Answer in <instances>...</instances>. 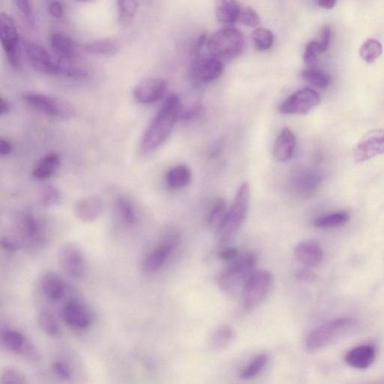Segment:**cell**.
I'll list each match as a JSON object with an SVG mask.
<instances>
[{"instance_id": "6da1fadb", "label": "cell", "mask_w": 384, "mask_h": 384, "mask_svg": "<svg viewBox=\"0 0 384 384\" xmlns=\"http://www.w3.org/2000/svg\"><path fill=\"white\" fill-rule=\"evenodd\" d=\"M180 109L181 105L178 96L172 94L164 101L141 140L140 149L144 153L154 152L166 142L179 120Z\"/></svg>"}, {"instance_id": "7a4b0ae2", "label": "cell", "mask_w": 384, "mask_h": 384, "mask_svg": "<svg viewBox=\"0 0 384 384\" xmlns=\"http://www.w3.org/2000/svg\"><path fill=\"white\" fill-rule=\"evenodd\" d=\"M250 186L242 184L221 226L217 230L218 240L221 244H227L231 240L241 229L247 216L250 201Z\"/></svg>"}, {"instance_id": "3957f363", "label": "cell", "mask_w": 384, "mask_h": 384, "mask_svg": "<svg viewBox=\"0 0 384 384\" xmlns=\"http://www.w3.org/2000/svg\"><path fill=\"white\" fill-rule=\"evenodd\" d=\"M244 49V37L240 30L225 28L217 31L207 40V50L220 60H232Z\"/></svg>"}, {"instance_id": "277c9868", "label": "cell", "mask_w": 384, "mask_h": 384, "mask_svg": "<svg viewBox=\"0 0 384 384\" xmlns=\"http://www.w3.org/2000/svg\"><path fill=\"white\" fill-rule=\"evenodd\" d=\"M254 253H246L235 259L218 279V285L222 291L230 292L240 286H244L248 277L252 275L257 263Z\"/></svg>"}, {"instance_id": "5b68a950", "label": "cell", "mask_w": 384, "mask_h": 384, "mask_svg": "<svg viewBox=\"0 0 384 384\" xmlns=\"http://www.w3.org/2000/svg\"><path fill=\"white\" fill-rule=\"evenodd\" d=\"M25 103L37 111L60 120L73 119L76 112L68 101L45 94L29 92L23 95Z\"/></svg>"}, {"instance_id": "8992f818", "label": "cell", "mask_w": 384, "mask_h": 384, "mask_svg": "<svg viewBox=\"0 0 384 384\" xmlns=\"http://www.w3.org/2000/svg\"><path fill=\"white\" fill-rule=\"evenodd\" d=\"M272 285L271 272L265 270L253 272L242 287V307L250 311L259 305L268 296Z\"/></svg>"}, {"instance_id": "52a82bcc", "label": "cell", "mask_w": 384, "mask_h": 384, "mask_svg": "<svg viewBox=\"0 0 384 384\" xmlns=\"http://www.w3.org/2000/svg\"><path fill=\"white\" fill-rule=\"evenodd\" d=\"M355 320L350 318H337L329 320L312 331L307 340V347L310 350H316L327 346L346 333L355 324Z\"/></svg>"}, {"instance_id": "ba28073f", "label": "cell", "mask_w": 384, "mask_h": 384, "mask_svg": "<svg viewBox=\"0 0 384 384\" xmlns=\"http://www.w3.org/2000/svg\"><path fill=\"white\" fill-rule=\"evenodd\" d=\"M1 43L8 61L14 68L21 66L22 43L14 20L4 12L0 15Z\"/></svg>"}, {"instance_id": "9c48e42d", "label": "cell", "mask_w": 384, "mask_h": 384, "mask_svg": "<svg viewBox=\"0 0 384 384\" xmlns=\"http://www.w3.org/2000/svg\"><path fill=\"white\" fill-rule=\"evenodd\" d=\"M27 59L37 72L47 75H61V60L54 59L42 45L32 41L22 42Z\"/></svg>"}, {"instance_id": "30bf717a", "label": "cell", "mask_w": 384, "mask_h": 384, "mask_svg": "<svg viewBox=\"0 0 384 384\" xmlns=\"http://www.w3.org/2000/svg\"><path fill=\"white\" fill-rule=\"evenodd\" d=\"M57 258L60 268L68 277L77 279L84 276L86 259L79 246L67 242L60 248Z\"/></svg>"}, {"instance_id": "8fae6325", "label": "cell", "mask_w": 384, "mask_h": 384, "mask_svg": "<svg viewBox=\"0 0 384 384\" xmlns=\"http://www.w3.org/2000/svg\"><path fill=\"white\" fill-rule=\"evenodd\" d=\"M191 67L196 79L203 83L214 81L223 73L222 61L203 51L192 55Z\"/></svg>"}, {"instance_id": "7c38bea8", "label": "cell", "mask_w": 384, "mask_h": 384, "mask_svg": "<svg viewBox=\"0 0 384 384\" xmlns=\"http://www.w3.org/2000/svg\"><path fill=\"white\" fill-rule=\"evenodd\" d=\"M319 94L314 90L305 88L290 96L279 106L284 114H307L320 103Z\"/></svg>"}, {"instance_id": "4fadbf2b", "label": "cell", "mask_w": 384, "mask_h": 384, "mask_svg": "<svg viewBox=\"0 0 384 384\" xmlns=\"http://www.w3.org/2000/svg\"><path fill=\"white\" fill-rule=\"evenodd\" d=\"M384 154V129L368 132L357 144L354 158L357 163H363Z\"/></svg>"}, {"instance_id": "5bb4252c", "label": "cell", "mask_w": 384, "mask_h": 384, "mask_svg": "<svg viewBox=\"0 0 384 384\" xmlns=\"http://www.w3.org/2000/svg\"><path fill=\"white\" fill-rule=\"evenodd\" d=\"M167 87L166 81L161 78H147L136 86L134 97L140 104H153L164 95Z\"/></svg>"}, {"instance_id": "9a60e30c", "label": "cell", "mask_w": 384, "mask_h": 384, "mask_svg": "<svg viewBox=\"0 0 384 384\" xmlns=\"http://www.w3.org/2000/svg\"><path fill=\"white\" fill-rule=\"evenodd\" d=\"M322 177L318 170L302 169L298 170L292 179L293 192L301 198H307L318 189Z\"/></svg>"}, {"instance_id": "2e32d148", "label": "cell", "mask_w": 384, "mask_h": 384, "mask_svg": "<svg viewBox=\"0 0 384 384\" xmlns=\"http://www.w3.org/2000/svg\"><path fill=\"white\" fill-rule=\"evenodd\" d=\"M62 318L67 326L77 331L87 330L92 324L89 310L76 301L66 304L62 309Z\"/></svg>"}, {"instance_id": "e0dca14e", "label": "cell", "mask_w": 384, "mask_h": 384, "mask_svg": "<svg viewBox=\"0 0 384 384\" xmlns=\"http://www.w3.org/2000/svg\"><path fill=\"white\" fill-rule=\"evenodd\" d=\"M1 342L8 350L22 355L29 359L36 358L37 353L33 344L18 331L10 330V329L3 330Z\"/></svg>"}, {"instance_id": "ac0fdd59", "label": "cell", "mask_w": 384, "mask_h": 384, "mask_svg": "<svg viewBox=\"0 0 384 384\" xmlns=\"http://www.w3.org/2000/svg\"><path fill=\"white\" fill-rule=\"evenodd\" d=\"M50 44L56 57L61 60L75 61L80 57L79 47L67 36L53 34L50 38Z\"/></svg>"}, {"instance_id": "d6986e66", "label": "cell", "mask_w": 384, "mask_h": 384, "mask_svg": "<svg viewBox=\"0 0 384 384\" xmlns=\"http://www.w3.org/2000/svg\"><path fill=\"white\" fill-rule=\"evenodd\" d=\"M103 202L101 199L96 196H89L77 201L75 214L81 221L91 222L95 221L103 214Z\"/></svg>"}, {"instance_id": "ffe728a7", "label": "cell", "mask_w": 384, "mask_h": 384, "mask_svg": "<svg viewBox=\"0 0 384 384\" xmlns=\"http://www.w3.org/2000/svg\"><path fill=\"white\" fill-rule=\"evenodd\" d=\"M298 261L309 268H314L323 261L324 251L319 245L313 242H302L294 250Z\"/></svg>"}, {"instance_id": "44dd1931", "label": "cell", "mask_w": 384, "mask_h": 384, "mask_svg": "<svg viewBox=\"0 0 384 384\" xmlns=\"http://www.w3.org/2000/svg\"><path fill=\"white\" fill-rule=\"evenodd\" d=\"M376 358V350L371 344H363L350 350L346 355V361L357 370H366L371 366Z\"/></svg>"}, {"instance_id": "7402d4cb", "label": "cell", "mask_w": 384, "mask_h": 384, "mask_svg": "<svg viewBox=\"0 0 384 384\" xmlns=\"http://www.w3.org/2000/svg\"><path fill=\"white\" fill-rule=\"evenodd\" d=\"M295 146L296 137L294 132L288 128H284L274 144V158L281 162L288 161L292 157Z\"/></svg>"}, {"instance_id": "603a6c76", "label": "cell", "mask_w": 384, "mask_h": 384, "mask_svg": "<svg viewBox=\"0 0 384 384\" xmlns=\"http://www.w3.org/2000/svg\"><path fill=\"white\" fill-rule=\"evenodd\" d=\"M214 5L218 22L224 25L238 22L240 7L236 0H214Z\"/></svg>"}, {"instance_id": "cb8c5ba5", "label": "cell", "mask_w": 384, "mask_h": 384, "mask_svg": "<svg viewBox=\"0 0 384 384\" xmlns=\"http://www.w3.org/2000/svg\"><path fill=\"white\" fill-rule=\"evenodd\" d=\"M41 285L44 295L52 301H58L65 295L64 281L57 274L53 272L45 274Z\"/></svg>"}, {"instance_id": "d4e9b609", "label": "cell", "mask_w": 384, "mask_h": 384, "mask_svg": "<svg viewBox=\"0 0 384 384\" xmlns=\"http://www.w3.org/2000/svg\"><path fill=\"white\" fill-rule=\"evenodd\" d=\"M22 233L23 237L30 242V245L42 246L44 244L42 227L33 215H27L22 221Z\"/></svg>"}, {"instance_id": "484cf974", "label": "cell", "mask_w": 384, "mask_h": 384, "mask_svg": "<svg viewBox=\"0 0 384 384\" xmlns=\"http://www.w3.org/2000/svg\"><path fill=\"white\" fill-rule=\"evenodd\" d=\"M236 337V331L230 325H222L211 335L209 348L214 351H219L229 347Z\"/></svg>"}, {"instance_id": "4316f807", "label": "cell", "mask_w": 384, "mask_h": 384, "mask_svg": "<svg viewBox=\"0 0 384 384\" xmlns=\"http://www.w3.org/2000/svg\"><path fill=\"white\" fill-rule=\"evenodd\" d=\"M60 166V158L57 153H50L44 156L37 164L34 176L38 180H46L51 177Z\"/></svg>"}, {"instance_id": "83f0119b", "label": "cell", "mask_w": 384, "mask_h": 384, "mask_svg": "<svg viewBox=\"0 0 384 384\" xmlns=\"http://www.w3.org/2000/svg\"><path fill=\"white\" fill-rule=\"evenodd\" d=\"M192 177L190 168L183 164H180L168 172L166 182L170 189L180 190L191 183Z\"/></svg>"}, {"instance_id": "f1b7e54d", "label": "cell", "mask_w": 384, "mask_h": 384, "mask_svg": "<svg viewBox=\"0 0 384 384\" xmlns=\"http://www.w3.org/2000/svg\"><path fill=\"white\" fill-rule=\"evenodd\" d=\"M84 49L90 53L98 55H114L120 50L119 42L112 38L100 39L84 45Z\"/></svg>"}, {"instance_id": "f546056e", "label": "cell", "mask_w": 384, "mask_h": 384, "mask_svg": "<svg viewBox=\"0 0 384 384\" xmlns=\"http://www.w3.org/2000/svg\"><path fill=\"white\" fill-rule=\"evenodd\" d=\"M139 0H117L118 21L122 27H129L136 18Z\"/></svg>"}, {"instance_id": "4dcf8cb0", "label": "cell", "mask_w": 384, "mask_h": 384, "mask_svg": "<svg viewBox=\"0 0 384 384\" xmlns=\"http://www.w3.org/2000/svg\"><path fill=\"white\" fill-rule=\"evenodd\" d=\"M226 202L222 197L216 199L210 206L207 216V225L218 229L224 221L227 214Z\"/></svg>"}, {"instance_id": "1f68e13d", "label": "cell", "mask_w": 384, "mask_h": 384, "mask_svg": "<svg viewBox=\"0 0 384 384\" xmlns=\"http://www.w3.org/2000/svg\"><path fill=\"white\" fill-rule=\"evenodd\" d=\"M349 219L350 216L346 212H337L317 218L314 225L320 229H333L346 225Z\"/></svg>"}, {"instance_id": "d6a6232c", "label": "cell", "mask_w": 384, "mask_h": 384, "mask_svg": "<svg viewBox=\"0 0 384 384\" xmlns=\"http://www.w3.org/2000/svg\"><path fill=\"white\" fill-rule=\"evenodd\" d=\"M303 80L314 87L324 89L331 85V77L314 66L303 71L301 73Z\"/></svg>"}, {"instance_id": "836d02e7", "label": "cell", "mask_w": 384, "mask_h": 384, "mask_svg": "<svg viewBox=\"0 0 384 384\" xmlns=\"http://www.w3.org/2000/svg\"><path fill=\"white\" fill-rule=\"evenodd\" d=\"M38 323L41 330L51 337L58 336L60 333V327L58 320L49 309H43L39 312Z\"/></svg>"}, {"instance_id": "e575fe53", "label": "cell", "mask_w": 384, "mask_h": 384, "mask_svg": "<svg viewBox=\"0 0 384 384\" xmlns=\"http://www.w3.org/2000/svg\"><path fill=\"white\" fill-rule=\"evenodd\" d=\"M253 42L257 51H265L271 49L274 44V35L270 30L257 28L252 34Z\"/></svg>"}, {"instance_id": "d590c367", "label": "cell", "mask_w": 384, "mask_h": 384, "mask_svg": "<svg viewBox=\"0 0 384 384\" xmlns=\"http://www.w3.org/2000/svg\"><path fill=\"white\" fill-rule=\"evenodd\" d=\"M382 52L381 44L374 38L368 39L359 51L360 56L367 64H372L381 57Z\"/></svg>"}, {"instance_id": "8d00e7d4", "label": "cell", "mask_w": 384, "mask_h": 384, "mask_svg": "<svg viewBox=\"0 0 384 384\" xmlns=\"http://www.w3.org/2000/svg\"><path fill=\"white\" fill-rule=\"evenodd\" d=\"M268 357L266 355H260L255 357L240 374V379L244 380L253 379L259 374L268 363Z\"/></svg>"}, {"instance_id": "74e56055", "label": "cell", "mask_w": 384, "mask_h": 384, "mask_svg": "<svg viewBox=\"0 0 384 384\" xmlns=\"http://www.w3.org/2000/svg\"><path fill=\"white\" fill-rule=\"evenodd\" d=\"M116 209L125 223L134 225L138 222L136 209L127 199L120 198L116 201Z\"/></svg>"}, {"instance_id": "f35d334b", "label": "cell", "mask_w": 384, "mask_h": 384, "mask_svg": "<svg viewBox=\"0 0 384 384\" xmlns=\"http://www.w3.org/2000/svg\"><path fill=\"white\" fill-rule=\"evenodd\" d=\"M39 197L42 206L51 207L58 205L60 201V192L56 187L47 185L42 188Z\"/></svg>"}, {"instance_id": "ab89813d", "label": "cell", "mask_w": 384, "mask_h": 384, "mask_svg": "<svg viewBox=\"0 0 384 384\" xmlns=\"http://www.w3.org/2000/svg\"><path fill=\"white\" fill-rule=\"evenodd\" d=\"M25 375L17 368L7 367L0 375V384H26Z\"/></svg>"}, {"instance_id": "60d3db41", "label": "cell", "mask_w": 384, "mask_h": 384, "mask_svg": "<svg viewBox=\"0 0 384 384\" xmlns=\"http://www.w3.org/2000/svg\"><path fill=\"white\" fill-rule=\"evenodd\" d=\"M238 22L248 27H256L260 25L261 18L253 8L240 7Z\"/></svg>"}, {"instance_id": "b9f144b4", "label": "cell", "mask_w": 384, "mask_h": 384, "mask_svg": "<svg viewBox=\"0 0 384 384\" xmlns=\"http://www.w3.org/2000/svg\"><path fill=\"white\" fill-rule=\"evenodd\" d=\"M323 53H324V51L320 42L316 41L310 42L305 47L303 56L304 62L310 67L315 66L319 55Z\"/></svg>"}, {"instance_id": "7bdbcfd3", "label": "cell", "mask_w": 384, "mask_h": 384, "mask_svg": "<svg viewBox=\"0 0 384 384\" xmlns=\"http://www.w3.org/2000/svg\"><path fill=\"white\" fill-rule=\"evenodd\" d=\"M51 370L55 375L62 381H68L72 376L69 366L60 360H57L51 364Z\"/></svg>"}, {"instance_id": "ee69618b", "label": "cell", "mask_w": 384, "mask_h": 384, "mask_svg": "<svg viewBox=\"0 0 384 384\" xmlns=\"http://www.w3.org/2000/svg\"><path fill=\"white\" fill-rule=\"evenodd\" d=\"M295 277L298 280L303 282H313L317 279L316 274L308 269L296 271Z\"/></svg>"}, {"instance_id": "f6af8a7d", "label": "cell", "mask_w": 384, "mask_h": 384, "mask_svg": "<svg viewBox=\"0 0 384 384\" xmlns=\"http://www.w3.org/2000/svg\"><path fill=\"white\" fill-rule=\"evenodd\" d=\"M238 249L233 247L225 248L222 251L220 254H219V257L225 261H234L238 257Z\"/></svg>"}, {"instance_id": "bcb514c9", "label": "cell", "mask_w": 384, "mask_h": 384, "mask_svg": "<svg viewBox=\"0 0 384 384\" xmlns=\"http://www.w3.org/2000/svg\"><path fill=\"white\" fill-rule=\"evenodd\" d=\"M49 11L51 16L56 18H62L64 13V6L57 1H53L50 3Z\"/></svg>"}, {"instance_id": "7dc6e473", "label": "cell", "mask_w": 384, "mask_h": 384, "mask_svg": "<svg viewBox=\"0 0 384 384\" xmlns=\"http://www.w3.org/2000/svg\"><path fill=\"white\" fill-rule=\"evenodd\" d=\"M331 29L329 27H324L322 33H321L320 44L326 52L331 44Z\"/></svg>"}, {"instance_id": "c3c4849f", "label": "cell", "mask_w": 384, "mask_h": 384, "mask_svg": "<svg viewBox=\"0 0 384 384\" xmlns=\"http://www.w3.org/2000/svg\"><path fill=\"white\" fill-rule=\"evenodd\" d=\"M0 244H1V248L8 253H13L18 250V245L11 240L7 238H3L1 242H0Z\"/></svg>"}, {"instance_id": "681fc988", "label": "cell", "mask_w": 384, "mask_h": 384, "mask_svg": "<svg viewBox=\"0 0 384 384\" xmlns=\"http://www.w3.org/2000/svg\"><path fill=\"white\" fill-rule=\"evenodd\" d=\"M14 1L21 13L27 18H29L31 11L29 0H14Z\"/></svg>"}, {"instance_id": "f907efd6", "label": "cell", "mask_w": 384, "mask_h": 384, "mask_svg": "<svg viewBox=\"0 0 384 384\" xmlns=\"http://www.w3.org/2000/svg\"><path fill=\"white\" fill-rule=\"evenodd\" d=\"M12 146L9 140L1 138L0 139V155L7 156L12 153Z\"/></svg>"}, {"instance_id": "816d5d0a", "label": "cell", "mask_w": 384, "mask_h": 384, "mask_svg": "<svg viewBox=\"0 0 384 384\" xmlns=\"http://www.w3.org/2000/svg\"><path fill=\"white\" fill-rule=\"evenodd\" d=\"M10 112V105L8 103V101L1 97L0 99V114L1 115L7 114Z\"/></svg>"}, {"instance_id": "f5cc1de1", "label": "cell", "mask_w": 384, "mask_h": 384, "mask_svg": "<svg viewBox=\"0 0 384 384\" xmlns=\"http://www.w3.org/2000/svg\"><path fill=\"white\" fill-rule=\"evenodd\" d=\"M319 6L325 10H331L336 3V0H318Z\"/></svg>"}, {"instance_id": "db71d44e", "label": "cell", "mask_w": 384, "mask_h": 384, "mask_svg": "<svg viewBox=\"0 0 384 384\" xmlns=\"http://www.w3.org/2000/svg\"><path fill=\"white\" fill-rule=\"evenodd\" d=\"M76 1L83 3H90L97 1V0H76Z\"/></svg>"}]
</instances>
